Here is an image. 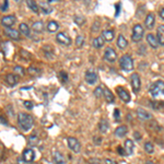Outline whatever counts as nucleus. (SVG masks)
Instances as JSON below:
<instances>
[{
    "label": "nucleus",
    "mask_w": 164,
    "mask_h": 164,
    "mask_svg": "<svg viewBox=\"0 0 164 164\" xmlns=\"http://www.w3.org/2000/svg\"><path fill=\"white\" fill-rule=\"evenodd\" d=\"M59 76H60V79L62 80V82H67V80H68V75L66 73L65 71H61V72H60ZM61 80H60V81H61Z\"/></svg>",
    "instance_id": "nucleus-38"
},
{
    "label": "nucleus",
    "mask_w": 164,
    "mask_h": 164,
    "mask_svg": "<svg viewBox=\"0 0 164 164\" xmlns=\"http://www.w3.org/2000/svg\"><path fill=\"white\" fill-rule=\"evenodd\" d=\"M5 34L7 35L9 38H11V40H14V41L20 40V33L18 32L17 30H13V29H11V27H6V29H5Z\"/></svg>",
    "instance_id": "nucleus-11"
},
{
    "label": "nucleus",
    "mask_w": 164,
    "mask_h": 164,
    "mask_svg": "<svg viewBox=\"0 0 164 164\" xmlns=\"http://www.w3.org/2000/svg\"><path fill=\"white\" fill-rule=\"evenodd\" d=\"M147 42H148V44H149L152 48H157L158 47V44H159V43H158L157 37H155L153 34H151V33L147 35Z\"/></svg>",
    "instance_id": "nucleus-22"
},
{
    "label": "nucleus",
    "mask_w": 164,
    "mask_h": 164,
    "mask_svg": "<svg viewBox=\"0 0 164 164\" xmlns=\"http://www.w3.org/2000/svg\"><path fill=\"white\" fill-rule=\"evenodd\" d=\"M24 107H26L27 109H32L33 108V103L30 101H25L24 102Z\"/></svg>",
    "instance_id": "nucleus-40"
},
{
    "label": "nucleus",
    "mask_w": 164,
    "mask_h": 164,
    "mask_svg": "<svg viewBox=\"0 0 164 164\" xmlns=\"http://www.w3.org/2000/svg\"><path fill=\"white\" fill-rule=\"evenodd\" d=\"M114 35H115V32L113 30H104L102 32V36L103 40L106 41V42H111V41H113V38H114Z\"/></svg>",
    "instance_id": "nucleus-19"
},
{
    "label": "nucleus",
    "mask_w": 164,
    "mask_h": 164,
    "mask_svg": "<svg viewBox=\"0 0 164 164\" xmlns=\"http://www.w3.org/2000/svg\"><path fill=\"white\" fill-rule=\"evenodd\" d=\"M67 143L70 150H72L75 153H79L81 151V144H80L79 140L77 138H75V137H69L67 139Z\"/></svg>",
    "instance_id": "nucleus-5"
},
{
    "label": "nucleus",
    "mask_w": 164,
    "mask_h": 164,
    "mask_svg": "<svg viewBox=\"0 0 164 164\" xmlns=\"http://www.w3.org/2000/svg\"><path fill=\"white\" fill-rule=\"evenodd\" d=\"M59 30V24L56 21H50L47 24V31L50 33H55Z\"/></svg>",
    "instance_id": "nucleus-25"
},
{
    "label": "nucleus",
    "mask_w": 164,
    "mask_h": 164,
    "mask_svg": "<svg viewBox=\"0 0 164 164\" xmlns=\"http://www.w3.org/2000/svg\"><path fill=\"white\" fill-rule=\"evenodd\" d=\"M104 43H105V41L103 40L102 36H97V37H95L94 40H93L92 45L94 48H101V47H103Z\"/></svg>",
    "instance_id": "nucleus-29"
},
{
    "label": "nucleus",
    "mask_w": 164,
    "mask_h": 164,
    "mask_svg": "<svg viewBox=\"0 0 164 164\" xmlns=\"http://www.w3.org/2000/svg\"><path fill=\"white\" fill-rule=\"evenodd\" d=\"M94 95L96 97H102L103 96V89L101 87H97L94 90Z\"/></svg>",
    "instance_id": "nucleus-35"
},
{
    "label": "nucleus",
    "mask_w": 164,
    "mask_h": 164,
    "mask_svg": "<svg viewBox=\"0 0 164 164\" xmlns=\"http://www.w3.org/2000/svg\"><path fill=\"white\" fill-rule=\"evenodd\" d=\"M101 141H102V139H101V138H99V137H94V143L95 144H97V146H100V144H101Z\"/></svg>",
    "instance_id": "nucleus-44"
},
{
    "label": "nucleus",
    "mask_w": 164,
    "mask_h": 164,
    "mask_svg": "<svg viewBox=\"0 0 164 164\" xmlns=\"http://www.w3.org/2000/svg\"><path fill=\"white\" fill-rule=\"evenodd\" d=\"M85 81L89 84H95L97 81V73L93 70H87L85 71Z\"/></svg>",
    "instance_id": "nucleus-9"
},
{
    "label": "nucleus",
    "mask_w": 164,
    "mask_h": 164,
    "mask_svg": "<svg viewBox=\"0 0 164 164\" xmlns=\"http://www.w3.org/2000/svg\"><path fill=\"white\" fill-rule=\"evenodd\" d=\"M14 71L17 72L18 75H20V76H23L25 73L24 68H22L21 66H15V67H14Z\"/></svg>",
    "instance_id": "nucleus-36"
},
{
    "label": "nucleus",
    "mask_w": 164,
    "mask_h": 164,
    "mask_svg": "<svg viewBox=\"0 0 164 164\" xmlns=\"http://www.w3.org/2000/svg\"><path fill=\"white\" fill-rule=\"evenodd\" d=\"M18 122H19V126H20L24 131L30 130L33 127V125H34L33 117L29 114H25V113H20V114H19V116H18Z\"/></svg>",
    "instance_id": "nucleus-2"
},
{
    "label": "nucleus",
    "mask_w": 164,
    "mask_h": 164,
    "mask_svg": "<svg viewBox=\"0 0 164 164\" xmlns=\"http://www.w3.org/2000/svg\"><path fill=\"white\" fill-rule=\"evenodd\" d=\"M26 5L29 6V8H30L31 10L33 11V12L37 13L38 10H40V8H38V5L35 1H33V0H29V1H26Z\"/></svg>",
    "instance_id": "nucleus-31"
},
{
    "label": "nucleus",
    "mask_w": 164,
    "mask_h": 164,
    "mask_svg": "<svg viewBox=\"0 0 164 164\" xmlns=\"http://www.w3.org/2000/svg\"><path fill=\"white\" fill-rule=\"evenodd\" d=\"M6 81H7V83L10 85V87H14L18 83V78L15 77L14 75H12V73H9V75L6 77Z\"/></svg>",
    "instance_id": "nucleus-26"
},
{
    "label": "nucleus",
    "mask_w": 164,
    "mask_h": 164,
    "mask_svg": "<svg viewBox=\"0 0 164 164\" xmlns=\"http://www.w3.org/2000/svg\"><path fill=\"white\" fill-rule=\"evenodd\" d=\"M134 148H135L134 141L130 139H127L125 141V148H124L125 155H131L132 152H134Z\"/></svg>",
    "instance_id": "nucleus-14"
},
{
    "label": "nucleus",
    "mask_w": 164,
    "mask_h": 164,
    "mask_svg": "<svg viewBox=\"0 0 164 164\" xmlns=\"http://www.w3.org/2000/svg\"><path fill=\"white\" fill-rule=\"evenodd\" d=\"M130 84L132 87L135 93H138L141 88V80H140V76L138 73H132L130 77Z\"/></svg>",
    "instance_id": "nucleus-6"
},
{
    "label": "nucleus",
    "mask_w": 164,
    "mask_h": 164,
    "mask_svg": "<svg viewBox=\"0 0 164 164\" xmlns=\"http://www.w3.org/2000/svg\"><path fill=\"white\" fill-rule=\"evenodd\" d=\"M116 92H117V94H118V96L120 97V100H122L123 102H125V103H129L130 102V95H129V93L127 92V91L124 89V88L117 87L116 88Z\"/></svg>",
    "instance_id": "nucleus-8"
},
{
    "label": "nucleus",
    "mask_w": 164,
    "mask_h": 164,
    "mask_svg": "<svg viewBox=\"0 0 164 164\" xmlns=\"http://www.w3.org/2000/svg\"><path fill=\"white\" fill-rule=\"evenodd\" d=\"M38 8L42 10V12L44 13V14H49V13L53 12V7L50 6V3L47 2V1H46V2H44V1L40 2L38 3Z\"/></svg>",
    "instance_id": "nucleus-15"
},
{
    "label": "nucleus",
    "mask_w": 164,
    "mask_h": 164,
    "mask_svg": "<svg viewBox=\"0 0 164 164\" xmlns=\"http://www.w3.org/2000/svg\"><path fill=\"white\" fill-rule=\"evenodd\" d=\"M127 132H128L127 127L125 126V125H123V126H119L116 128V130H115V136L118 137V138H123V137L126 136Z\"/></svg>",
    "instance_id": "nucleus-21"
},
{
    "label": "nucleus",
    "mask_w": 164,
    "mask_h": 164,
    "mask_svg": "<svg viewBox=\"0 0 164 164\" xmlns=\"http://www.w3.org/2000/svg\"><path fill=\"white\" fill-rule=\"evenodd\" d=\"M32 29H33V31H34V32L42 33L43 31H44V23H43L42 21H37V22L33 23Z\"/></svg>",
    "instance_id": "nucleus-28"
},
{
    "label": "nucleus",
    "mask_w": 164,
    "mask_h": 164,
    "mask_svg": "<svg viewBox=\"0 0 164 164\" xmlns=\"http://www.w3.org/2000/svg\"><path fill=\"white\" fill-rule=\"evenodd\" d=\"M137 115H138V117L142 120H148V119L151 118V114H150L149 112H147V111L143 109V108L137 109Z\"/></svg>",
    "instance_id": "nucleus-17"
},
{
    "label": "nucleus",
    "mask_w": 164,
    "mask_h": 164,
    "mask_svg": "<svg viewBox=\"0 0 164 164\" xmlns=\"http://www.w3.org/2000/svg\"><path fill=\"white\" fill-rule=\"evenodd\" d=\"M18 164H26L24 162V160H22V159H18Z\"/></svg>",
    "instance_id": "nucleus-49"
},
{
    "label": "nucleus",
    "mask_w": 164,
    "mask_h": 164,
    "mask_svg": "<svg viewBox=\"0 0 164 164\" xmlns=\"http://www.w3.org/2000/svg\"><path fill=\"white\" fill-rule=\"evenodd\" d=\"M119 65L124 71L129 72L134 69V60L129 55H124L119 60Z\"/></svg>",
    "instance_id": "nucleus-3"
},
{
    "label": "nucleus",
    "mask_w": 164,
    "mask_h": 164,
    "mask_svg": "<svg viewBox=\"0 0 164 164\" xmlns=\"http://www.w3.org/2000/svg\"><path fill=\"white\" fill-rule=\"evenodd\" d=\"M83 43H84V37L82 35H78L77 38H76V45H77L78 47H81Z\"/></svg>",
    "instance_id": "nucleus-34"
},
{
    "label": "nucleus",
    "mask_w": 164,
    "mask_h": 164,
    "mask_svg": "<svg viewBox=\"0 0 164 164\" xmlns=\"http://www.w3.org/2000/svg\"><path fill=\"white\" fill-rule=\"evenodd\" d=\"M0 124L6 125V126H7V125H8V122H7V119H6V118H3L2 116H0Z\"/></svg>",
    "instance_id": "nucleus-43"
},
{
    "label": "nucleus",
    "mask_w": 164,
    "mask_h": 164,
    "mask_svg": "<svg viewBox=\"0 0 164 164\" xmlns=\"http://www.w3.org/2000/svg\"><path fill=\"white\" fill-rule=\"evenodd\" d=\"M150 93L154 101L158 103H161L164 105V82L163 81H157L154 82L152 87L150 88Z\"/></svg>",
    "instance_id": "nucleus-1"
},
{
    "label": "nucleus",
    "mask_w": 164,
    "mask_h": 164,
    "mask_svg": "<svg viewBox=\"0 0 164 164\" xmlns=\"http://www.w3.org/2000/svg\"><path fill=\"white\" fill-rule=\"evenodd\" d=\"M19 30H20V32L22 33L24 36H30V27L27 26L26 23H21L20 25H19Z\"/></svg>",
    "instance_id": "nucleus-30"
},
{
    "label": "nucleus",
    "mask_w": 164,
    "mask_h": 164,
    "mask_svg": "<svg viewBox=\"0 0 164 164\" xmlns=\"http://www.w3.org/2000/svg\"><path fill=\"white\" fill-rule=\"evenodd\" d=\"M105 164H117V162L112 159H106L105 160Z\"/></svg>",
    "instance_id": "nucleus-42"
},
{
    "label": "nucleus",
    "mask_w": 164,
    "mask_h": 164,
    "mask_svg": "<svg viewBox=\"0 0 164 164\" xmlns=\"http://www.w3.org/2000/svg\"><path fill=\"white\" fill-rule=\"evenodd\" d=\"M157 35H158V43L162 46H164V25H160L158 27L157 31Z\"/></svg>",
    "instance_id": "nucleus-20"
},
{
    "label": "nucleus",
    "mask_w": 164,
    "mask_h": 164,
    "mask_svg": "<svg viewBox=\"0 0 164 164\" xmlns=\"http://www.w3.org/2000/svg\"><path fill=\"white\" fill-rule=\"evenodd\" d=\"M146 164H154L153 162H151V161H148V162H146Z\"/></svg>",
    "instance_id": "nucleus-50"
},
{
    "label": "nucleus",
    "mask_w": 164,
    "mask_h": 164,
    "mask_svg": "<svg viewBox=\"0 0 164 164\" xmlns=\"http://www.w3.org/2000/svg\"><path fill=\"white\" fill-rule=\"evenodd\" d=\"M56 40H57V42L59 43V44L65 45V46H69V45H71V38H70L66 33L59 32L57 34V36H56Z\"/></svg>",
    "instance_id": "nucleus-7"
},
{
    "label": "nucleus",
    "mask_w": 164,
    "mask_h": 164,
    "mask_svg": "<svg viewBox=\"0 0 164 164\" xmlns=\"http://www.w3.org/2000/svg\"><path fill=\"white\" fill-rule=\"evenodd\" d=\"M116 58H117V54L113 48L108 47L105 49V53H104V59L105 60H107V61H109V62H113L116 60Z\"/></svg>",
    "instance_id": "nucleus-10"
},
{
    "label": "nucleus",
    "mask_w": 164,
    "mask_h": 164,
    "mask_svg": "<svg viewBox=\"0 0 164 164\" xmlns=\"http://www.w3.org/2000/svg\"><path fill=\"white\" fill-rule=\"evenodd\" d=\"M114 118H115V120H119V118H120V116H119V109H115L114 111Z\"/></svg>",
    "instance_id": "nucleus-39"
},
{
    "label": "nucleus",
    "mask_w": 164,
    "mask_h": 164,
    "mask_svg": "<svg viewBox=\"0 0 164 164\" xmlns=\"http://www.w3.org/2000/svg\"><path fill=\"white\" fill-rule=\"evenodd\" d=\"M119 9H120V5L119 3H117L116 5V15L119 14Z\"/></svg>",
    "instance_id": "nucleus-47"
},
{
    "label": "nucleus",
    "mask_w": 164,
    "mask_h": 164,
    "mask_svg": "<svg viewBox=\"0 0 164 164\" xmlns=\"http://www.w3.org/2000/svg\"><path fill=\"white\" fill-rule=\"evenodd\" d=\"M144 150H146V152H148V153L152 154L154 152V147H153V144L151 143V142H146L144 143Z\"/></svg>",
    "instance_id": "nucleus-32"
},
{
    "label": "nucleus",
    "mask_w": 164,
    "mask_h": 164,
    "mask_svg": "<svg viewBox=\"0 0 164 164\" xmlns=\"http://www.w3.org/2000/svg\"><path fill=\"white\" fill-rule=\"evenodd\" d=\"M108 128H109V125H108V123H107L106 119H102L101 122H100L99 129L102 134H106L107 130H108Z\"/></svg>",
    "instance_id": "nucleus-27"
},
{
    "label": "nucleus",
    "mask_w": 164,
    "mask_h": 164,
    "mask_svg": "<svg viewBox=\"0 0 164 164\" xmlns=\"http://www.w3.org/2000/svg\"><path fill=\"white\" fill-rule=\"evenodd\" d=\"M75 21H76V23H78V24H80L81 25L82 23L84 22V19H83V18H81V17H76L75 18Z\"/></svg>",
    "instance_id": "nucleus-41"
},
{
    "label": "nucleus",
    "mask_w": 164,
    "mask_h": 164,
    "mask_svg": "<svg viewBox=\"0 0 164 164\" xmlns=\"http://www.w3.org/2000/svg\"><path fill=\"white\" fill-rule=\"evenodd\" d=\"M103 95H104L105 97V101H106L107 103H114L115 102V97H114V94H113L112 92H111V90L108 89H103Z\"/></svg>",
    "instance_id": "nucleus-18"
},
{
    "label": "nucleus",
    "mask_w": 164,
    "mask_h": 164,
    "mask_svg": "<svg viewBox=\"0 0 164 164\" xmlns=\"http://www.w3.org/2000/svg\"><path fill=\"white\" fill-rule=\"evenodd\" d=\"M35 158V153L32 149H25L23 152V160L25 163H31Z\"/></svg>",
    "instance_id": "nucleus-13"
},
{
    "label": "nucleus",
    "mask_w": 164,
    "mask_h": 164,
    "mask_svg": "<svg viewBox=\"0 0 164 164\" xmlns=\"http://www.w3.org/2000/svg\"><path fill=\"white\" fill-rule=\"evenodd\" d=\"M118 152H119V154H123V155H125V151L124 149H122L120 147H118Z\"/></svg>",
    "instance_id": "nucleus-48"
},
{
    "label": "nucleus",
    "mask_w": 164,
    "mask_h": 164,
    "mask_svg": "<svg viewBox=\"0 0 164 164\" xmlns=\"http://www.w3.org/2000/svg\"><path fill=\"white\" fill-rule=\"evenodd\" d=\"M8 8H9V2H8L7 0H5L2 5L0 6V10L5 12V11H7V10H8Z\"/></svg>",
    "instance_id": "nucleus-37"
},
{
    "label": "nucleus",
    "mask_w": 164,
    "mask_h": 164,
    "mask_svg": "<svg viewBox=\"0 0 164 164\" xmlns=\"http://www.w3.org/2000/svg\"><path fill=\"white\" fill-rule=\"evenodd\" d=\"M38 143V138L35 136H31L30 138H29V146H31V147H34V146H36V144Z\"/></svg>",
    "instance_id": "nucleus-33"
},
{
    "label": "nucleus",
    "mask_w": 164,
    "mask_h": 164,
    "mask_svg": "<svg viewBox=\"0 0 164 164\" xmlns=\"http://www.w3.org/2000/svg\"><path fill=\"white\" fill-rule=\"evenodd\" d=\"M134 136H135V138H136L137 140H140V139H141V135H139V132H138V131L135 132Z\"/></svg>",
    "instance_id": "nucleus-46"
},
{
    "label": "nucleus",
    "mask_w": 164,
    "mask_h": 164,
    "mask_svg": "<svg viewBox=\"0 0 164 164\" xmlns=\"http://www.w3.org/2000/svg\"><path fill=\"white\" fill-rule=\"evenodd\" d=\"M53 161L56 164H65V159H64V155H62L60 152L56 151L54 153V158H53Z\"/></svg>",
    "instance_id": "nucleus-24"
},
{
    "label": "nucleus",
    "mask_w": 164,
    "mask_h": 164,
    "mask_svg": "<svg viewBox=\"0 0 164 164\" xmlns=\"http://www.w3.org/2000/svg\"><path fill=\"white\" fill-rule=\"evenodd\" d=\"M15 23V17L14 15H6L1 19V24L6 27H11Z\"/></svg>",
    "instance_id": "nucleus-12"
},
{
    "label": "nucleus",
    "mask_w": 164,
    "mask_h": 164,
    "mask_svg": "<svg viewBox=\"0 0 164 164\" xmlns=\"http://www.w3.org/2000/svg\"><path fill=\"white\" fill-rule=\"evenodd\" d=\"M159 15H160V18H161L162 20L164 21V8H162L161 10H160V12H159Z\"/></svg>",
    "instance_id": "nucleus-45"
},
{
    "label": "nucleus",
    "mask_w": 164,
    "mask_h": 164,
    "mask_svg": "<svg viewBox=\"0 0 164 164\" xmlns=\"http://www.w3.org/2000/svg\"><path fill=\"white\" fill-rule=\"evenodd\" d=\"M144 24L147 26V29L151 30L154 27V24H155V18H154L153 13H149L146 18V21H144Z\"/></svg>",
    "instance_id": "nucleus-16"
},
{
    "label": "nucleus",
    "mask_w": 164,
    "mask_h": 164,
    "mask_svg": "<svg viewBox=\"0 0 164 164\" xmlns=\"http://www.w3.org/2000/svg\"><path fill=\"white\" fill-rule=\"evenodd\" d=\"M144 35V30L143 27L141 26V24H136L132 29V35H131V40L134 42H140L142 40Z\"/></svg>",
    "instance_id": "nucleus-4"
},
{
    "label": "nucleus",
    "mask_w": 164,
    "mask_h": 164,
    "mask_svg": "<svg viewBox=\"0 0 164 164\" xmlns=\"http://www.w3.org/2000/svg\"><path fill=\"white\" fill-rule=\"evenodd\" d=\"M127 45H128L127 40L125 38L124 35L120 34L119 36H118V38H117V46H118V48H120V49H125V48L127 47Z\"/></svg>",
    "instance_id": "nucleus-23"
}]
</instances>
